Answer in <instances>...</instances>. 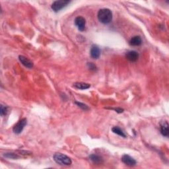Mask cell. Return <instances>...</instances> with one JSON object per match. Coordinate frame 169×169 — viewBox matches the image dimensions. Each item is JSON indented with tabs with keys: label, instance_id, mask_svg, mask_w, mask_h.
<instances>
[{
	"label": "cell",
	"instance_id": "1",
	"mask_svg": "<svg viewBox=\"0 0 169 169\" xmlns=\"http://www.w3.org/2000/svg\"><path fill=\"white\" fill-rule=\"evenodd\" d=\"M97 17L100 23L106 25L109 24L112 20V13L109 9H101L98 12Z\"/></svg>",
	"mask_w": 169,
	"mask_h": 169
},
{
	"label": "cell",
	"instance_id": "2",
	"mask_svg": "<svg viewBox=\"0 0 169 169\" xmlns=\"http://www.w3.org/2000/svg\"><path fill=\"white\" fill-rule=\"evenodd\" d=\"M54 160L57 164L61 165H67V166L70 165L72 163V160L69 157L60 153H57L54 155Z\"/></svg>",
	"mask_w": 169,
	"mask_h": 169
},
{
	"label": "cell",
	"instance_id": "3",
	"mask_svg": "<svg viewBox=\"0 0 169 169\" xmlns=\"http://www.w3.org/2000/svg\"><path fill=\"white\" fill-rule=\"evenodd\" d=\"M70 3L69 1L67 0H59V1H55L52 3L51 5V8L54 12H58L60 10L63 9L65 7Z\"/></svg>",
	"mask_w": 169,
	"mask_h": 169
},
{
	"label": "cell",
	"instance_id": "4",
	"mask_svg": "<svg viewBox=\"0 0 169 169\" xmlns=\"http://www.w3.org/2000/svg\"><path fill=\"white\" fill-rule=\"evenodd\" d=\"M26 123H27V120H26V118H23V119L20 120L15 125L14 127H13V132L16 134H21L26 125Z\"/></svg>",
	"mask_w": 169,
	"mask_h": 169
},
{
	"label": "cell",
	"instance_id": "5",
	"mask_svg": "<svg viewBox=\"0 0 169 169\" xmlns=\"http://www.w3.org/2000/svg\"><path fill=\"white\" fill-rule=\"evenodd\" d=\"M75 24L77 26V29H78L80 31H83V30L85 29L86 21L83 17L79 16L76 17L75 19Z\"/></svg>",
	"mask_w": 169,
	"mask_h": 169
},
{
	"label": "cell",
	"instance_id": "6",
	"mask_svg": "<svg viewBox=\"0 0 169 169\" xmlns=\"http://www.w3.org/2000/svg\"><path fill=\"white\" fill-rule=\"evenodd\" d=\"M121 161L129 167H134L136 164V161L128 155H124L121 157Z\"/></svg>",
	"mask_w": 169,
	"mask_h": 169
},
{
	"label": "cell",
	"instance_id": "7",
	"mask_svg": "<svg viewBox=\"0 0 169 169\" xmlns=\"http://www.w3.org/2000/svg\"><path fill=\"white\" fill-rule=\"evenodd\" d=\"M90 54L91 57L93 59L99 58L100 56V50L99 48V46H97V45H94L91 46Z\"/></svg>",
	"mask_w": 169,
	"mask_h": 169
},
{
	"label": "cell",
	"instance_id": "8",
	"mask_svg": "<svg viewBox=\"0 0 169 169\" xmlns=\"http://www.w3.org/2000/svg\"><path fill=\"white\" fill-rule=\"evenodd\" d=\"M126 57L127 60H128L130 62H136V61L139 58V54L137 52L134 51V50H131V51L128 52L126 54Z\"/></svg>",
	"mask_w": 169,
	"mask_h": 169
},
{
	"label": "cell",
	"instance_id": "9",
	"mask_svg": "<svg viewBox=\"0 0 169 169\" xmlns=\"http://www.w3.org/2000/svg\"><path fill=\"white\" fill-rule=\"evenodd\" d=\"M19 60L20 62H21L23 66L27 67V68H32L33 67V63L30 60H29L27 57L23 56H19Z\"/></svg>",
	"mask_w": 169,
	"mask_h": 169
},
{
	"label": "cell",
	"instance_id": "10",
	"mask_svg": "<svg viewBox=\"0 0 169 169\" xmlns=\"http://www.w3.org/2000/svg\"><path fill=\"white\" fill-rule=\"evenodd\" d=\"M161 133L164 137H168V123L167 121H164L161 124Z\"/></svg>",
	"mask_w": 169,
	"mask_h": 169
},
{
	"label": "cell",
	"instance_id": "11",
	"mask_svg": "<svg viewBox=\"0 0 169 169\" xmlns=\"http://www.w3.org/2000/svg\"><path fill=\"white\" fill-rule=\"evenodd\" d=\"M129 43L132 46H139L142 44V39L140 36H135L130 39Z\"/></svg>",
	"mask_w": 169,
	"mask_h": 169
},
{
	"label": "cell",
	"instance_id": "12",
	"mask_svg": "<svg viewBox=\"0 0 169 169\" xmlns=\"http://www.w3.org/2000/svg\"><path fill=\"white\" fill-rule=\"evenodd\" d=\"M90 160L94 164H101L103 163V158L99 155H91L89 156Z\"/></svg>",
	"mask_w": 169,
	"mask_h": 169
},
{
	"label": "cell",
	"instance_id": "13",
	"mask_svg": "<svg viewBox=\"0 0 169 169\" xmlns=\"http://www.w3.org/2000/svg\"><path fill=\"white\" fill-rule=\"evenodd\" d=\"M73 86L78 89L84 90V89H89V88H90L91 84L89 83L80 82V83H75L73 84Z\"/></svg>",
	"mask_w": 169,
	"mask_h": 169
},
{
	"label": "cell",
	"instance_id": "14",
	"mask_svg": "<svg viewBox=\"0 0 169 169\" xmlns=\"http://www.w3.org/2000/svg\"><path fill=\"white\" fill-rule=\"evenodd\" d=\"M112 132L118 135V136H120L122 137H126V134H125L124 132V131L121 130V128H120L119 127H118V126L113 127L112 128Z\"/></svg>",
	"mask_w": 169,
	"mask_h": 169
},
{
	"label": "cell",
	"instance_id": "15",
	"mask_svg": "<svg viewBox=\"0 0 169 169\" xmlns=\"http://www.w3.org/2000/svg\"><path fill=\"white\" fill-rule=\"evenodd\" d=\"M3 156L7 158H13V159H15V158H19V157L17 155H15V153H5V154H4Z\"/></svg>",
	"mask_w": 169,
	"mask_h": 169
},
{
	"label": "cell",
	"instance_id": "16",
	"mask_svg": "<svg viewBox=\"0 0 169 169\" xmlns=\"http://www.w3.org/2000/svg\"><path fill=\"white\" fill-rule=\"evenodd\" d=\"M75 104H77V106H78L79 108H81L82 110H84V111H86V110H88L89 109V107H88L86 104H84L83 103H79V102H75Z\"/></svg>",
	"mask_w": 169,
	"mask_h": 169
},
{
	"label": "cell",
	"instance_id": "17",
	"mask_svg": "<svg viewBox=\"0 0 169 169\" xmlns=\"http://www.w3.org/2000/svg\"><path fill=\"white\" fill-rule=\"evenodd\" d=\"M7 113H8V107L2 105L1 109H0V114H1V116H5V115L7 114Z\"/></svg>",
	"mask_w": 169,
	"mask_h": 169
},
{
	"label": "cell",
	"instance_id": "18",
	"mask_svg": "<svg viewBox=\"0 0 169 169\" xmlns=\"http://www.w3.org/2000/svg\"><path fill=\"white\" fill-rule=\"evenodd\" d=\"M87 66H88V67H89V69H91V70L95 71V69H97L96 66L94 65V64H93V63H88Z\"/></svg>",
	"mask_w": 169,
	"mask_h": 169
},
{
	"label": "cell",
	"instance_id": "19",
	"mask_svg": "<svg viewBox=\"0 0 169 169\" xmlns=\"http://www.w3.org/2000/svg\"><path fill=\"white\" fill-rule=\"evenodd\" d=\"M110 109L114 110L116 111V112H118V113H121V112H124V110L120 109V108H117V109Z\"/></svg>",
	"mask_w": 169,
	"mask_h": 169
}]
</instances>
